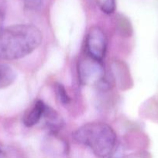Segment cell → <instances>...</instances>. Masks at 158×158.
Masks as SVG:
<instances>
[{
	"label": "cell",
	"instance_id": "7c38bea8",
	"mask_svg": "<svg viewBox=\"0 0 158 158\" xmlns=\"http://www.w3.org/2000/svg\"><path fill=\"white\" fill-rule=\"evenodd\" d=\"M0 158H7L6 157V154H5V153L3 152L2 149L1 148H0Z\"/></svg>",
	"mask_w": 158,
	"mask_h": 158
},
{
	"label": "cell",
	"instance_id": "30bf717a",
	"mask_svg": "<svg viewBox=\"0 0 158 158\" xmlns=\"http://www.w3.org/2000/svg\"><path fill=\"white\" fill-rule=\"evenodd\" d=\"M24 6L29 10H37L41 6L43 0H23Z\"/></svg>",
	"mask_w": 158,
	"mask_h": 158
},
{
	"label": "cell",
	"instance_id": "3957f363",
	"mask_svg": "<svg viewBox=\"0 0 158 158\" xmlns=\"http://www.w3.org/2000/svg\"><path fill=\"white\" fill-rule=\"evenodd\" d=\"M77 72L81 83L86 86L99 85L105 79L103 62L88 56L79 61Z\"/></svg>",
	"mask_w": 158,
	"mask_h": 158
},
{
	"label": "cell",
	"instance_id": "ba28073f",
	"mask_svg": "<svg viewBox=\"0 0 158 158\" xmlns=\"http://www.w3.org/2000/svg\"><path fill=\"white\" fill-rule=\"evenodd\" d=\"M54 90H55L56 97H57V100L62 105H67L71 102V97H69L66 89L61 83H56Z\"/></svg>",
	"mask_w": 158,
	"mask_h": 158
},
{
	"label": "cell",
	"instance_id": "7a4b0ae2",
	"mask_svg": "<svg viewBox=\"0 0 158 158\" xmlns=\"http://www.w3.org/2000/svg\"><path fill=\"white\" fill-rule=\"evenodd\" d=\"M77 143L89 148L100 158L110 157L116 146V132L105 123L91 122L77 128L73 134Z\"/></svg>",
	"mask_w": 158,
	"mask_h": 158
},
{
	"label": "cell",
	"instance_id": "5b68a950",
	"mask_svg": "<svg viewBox=\"0 0 158 158\" xmlns=\"http://www.w3.org/2000/svg\"><path fill=\"white\" fill-rule=\"evenodd\" d=\"M46 106V103H43L42 100H37L23 116V124L26 127H32L40 123L43 119Z\"/></svg>",
	"mask_w": 158,
	"mask_h": 158
},
{
	"label": "cell",
	"instance_id": "52a82bcc",
	"mask_svg": "<svg viewBox=\"0 0 158 158\" xmlns=\"http://www.w3.org/2000/svg\"><path fill=\"white\" fill-rule=\"evenodd\" d=\"M16 79V72L9 65L0 63V89L8 87Z\"/></svg>",
	"mask_w": 158,
	"mask_h": 158
},
{
	"label": "cell",
	"instance_id": "8fae6325",
	"mask_svg": "<svg viewBox=\"0 0 158 158\" xmlns=\"http://www.w3.org/2000/svg\"><path fill=\"white\" fill-rule=\"evenodd\" d=\"M7 3L6 0H0V25L3 23L6 17Z\"/></svg>",
	"mask_w": 158,
	"mask_h": 158
},
{
	"label": "cell",
	"instance_id": "6da1fadb",
	"mask_svg": "<svg viewBox=\"0 0 158 158\" xmlns=\"http://www.w3.org/2000/svg\"><path fill=\"white\" fill-rule=\"evenodd\" d=\"M43 35L37 26L17 24L0 29V60L24 58L40 46Z\"/></svg>",
	"mask_w": 158,
	"mask_h": 158
},
{
	"label": "cell",
	"instance_id": "277c9868",
	"mask_svg": "<svg viewBox=\"0 0 158 158\" xmlns=\"http://www.w3.org/2000/svg\"><path fill=\"white\" fill-rule=\"evenodd\" d=\"M108 41L104 31L99 26H93L88 31L85 40L87 56L99 61H103L107 51Z\"/></svg>",
	"mask_w": 158,
	"mask_h": 158
},
{
	"label": "cell",
	"instance_id": "9c48e42d",
	"mask_svg": "<svg viewBox=\"0 0 158 158\" xmlns=\"http://www.w3.org/2000/svg\"><path fill=\"white\" fill-rule=\"evenodd\" d=\"M98 6L104 13L112 14L116 10V0H96Z\"/></svg>",
	"mask_w": 158,
	"mask_h": 158
},
{
	"label": "cell",
	"instance_id": "8992f818",
	"mask_svg": "<svg viewBox=\"0 0 158 158\" xmlns=\"http://www.w3.org/2000/svg\"><path fill=\"white\" fill-rule=\"evenodd\" d=\"M44 124L51 134H57L64 126V121L58 113L46 105L43 119Z\"/></svg>",
	"mask_w": 158,
	"mask_h": 158
}]
</instances>
